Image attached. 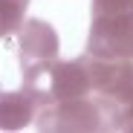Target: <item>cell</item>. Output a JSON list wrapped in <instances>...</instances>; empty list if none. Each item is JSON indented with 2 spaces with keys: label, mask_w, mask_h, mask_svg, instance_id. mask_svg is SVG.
Returning a JSON list of instances; mask_svg holds the SVG:
<instances>
[{
  "label": "cell",
  "mask_w": 133,
  "mask_h": 133,
  "mask_svg": "<svg viewBox=\"0 0 133 133\" xmlns=\"http://www.w3.org/2000/svg\"><path fill=\"white\" fill-rule=\"evenodd\" d=\"M23 87L38 98V107L93 96V78H90L84 55L75 61H52L38 75L23 78Z\"/></svg>",
  "instance_id": "cell-1"
},
{
  "label": "cell",
  "mask_w": 133,
  "mask_h": 133,
  "mask_svg": "<svg viewBox=\"0 0 133 133\" xmlns=\"http://www.w3.org/2000/svg\"><path fill=\"white\" fill-rule=\"evenodd\" d=\"M35 127L43 133H110L104 104L98 96H84V98H70V101H55L38 107Z\"/></svg>",
  "instance_id": "cell-2"
},
{
  "label": "cell",
  "mask_w": 133,
  "mask_h": 133,
  "mask_svg": "<svg viewBox=\"0 0 133 133\" xmlns=\"http://www.w3.org/2000/svg\"><path fill=\"white\" fill-rule=\"evenodd\" d=\"M87 52L110 61H133V12L93 17Z\"/></svg>",
  "instance_id": "cell-3"
},
{
  "label": "cell",
  "mask_w": 133,
  "mask_h": 133,
  "mask_svg": "<svg viewBox=\"0 0 133 133\" xmlns=\"http://www.w3.org/2000/svg\"><path fill=\"white\" fill-rule=\"evenodd\" d=\"M17 55H20V72L23 78L38 75L52 61H58V32L46 20L29 17L17 32Z\"/></svg>",
  "instance_id": "cell-4"
},
{
  "label": "cell",
  "mask_w": 133,
  "mask_h": 133,
  "mask_svg": "<svg viewBox=\"0 0 133 133\" xmlns=\"http://www.w3.org/2000/svg\"><path fill=\"white\" fill-rule=\"evenodd\" d=\"M38 116V98L20 87V90H6L0 96V127L3 130H23Z\"/></svg>",
  "instance_id": "cell-5"
},
{
  "label": "cell",
  "mask_w": 133,
  "mask_h": 133,
  "mask_svg": "<svg viewBox=\"0 0 133 133\" xmlns=\"http://www.w3.org/2000/svg\"><path fill=\"white\" fill-rule=\"evenodd\" d=\"M26 6L29 0H0V35L3 38H9L12 32H20Z\"/></svg>",
  "instance_id": "cell-6"
},
{
  "label": "cell",
  "mask_w": 133,
  "mask_h": 133,
  "mask_svg": "<svg viewBox=\"0 0 133 133\" xmlns=\"http://www.w3.org/2000/svg\"><path fill=\"white\" fill-rule=\"evenodd\" d=\"M133 12V0H93V17Z\"/></svg>",
  "instance_id": "cell-7"
},
{
  "label": "cell",
  "mask_w": 133,
  "mask_h": 133,
  "mask_svg": "<svg viewBox=\"0 0 133 133\" xmlns=\"http://www.w3.org/2000/svg\"><path fill=\"white\" fill-rule=\"evenodd\" d=\"M122 133H133V101L127 104V110L122 113Z\"/></svg>",
  "instance_id": "cell-8"
}]
</instances>
